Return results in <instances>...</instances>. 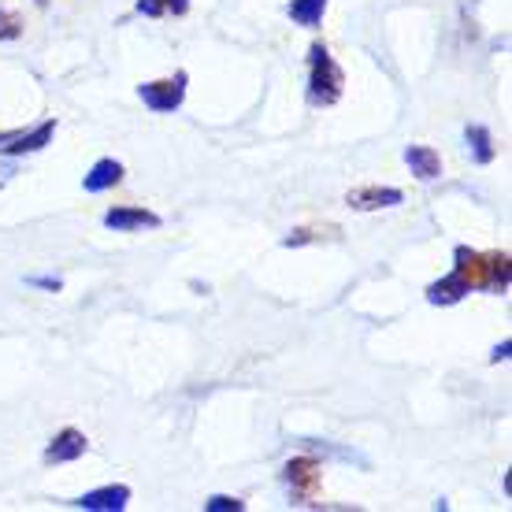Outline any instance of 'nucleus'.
<instances>
[{"mask_svg":"<svg viewBox=\"0 0 512 512\" xmlns=\"http://www.w3.org/2000/svg\"><path fill=\"white\" fill-rule=\"evenodd\" d=\"M512 286V260L505 249H472L457 245L453 249V271L427 286V301L435 308L461 305L468 294H494L505 297Z\"/></svg>","mask_w":512,"mask_h":512,"instance_id":"1","label":"nucleus"},{"mask_svg":"<svg viewBox=\"0 0 512 512\" xmlns=\"http://www.w3.org/2000/svg\"><path fill=\"white\" fill-rule=\"evenodd\" d=\"M346 93V71L338 67V60L331 56V49L323 41H312L308 45V86H305V101L312 108H331V104L342 101Z\"/></svg>","mask_w":512,"mask_h":512,"instance_id":"2","label":"nucleus"},{"mask_svg":"<svg viewBox=\"0 0 512 512\" xmlns=\"http://www.w3.org/2000/svg\"><path fill=\"white\" fill-rule=\"evenodd\" d=\"M279 479H282V487H286L290 505H297V509L316 505V498H320V490H323V461L312 457V453L290 457V461L282 464Z\"/></svg>","mask_w":512,"mask_h":512,"instance_id":"3","label":"nucleus"},{"mask_svg":"<svg viewBox=\"0 0 512 512\" xmlns=\"http://www.w3.org/2000/svg\"><path fill=\"white\" fill-rule=\"evenodd\" d=\"M186 90H190V75L179 67L175 75L156 78V82H141L138 97L145 101V108H149V112H156V116H167V112H179L182 104H186Z\"/></svg>","mask_w":512,"mask_h":512,"instance_id":"4","label":"nucleus"},{"mask_svg":"<svg viewBox=\"0 0 512 512\" xmlns=\"http://www.w3.org/2000/svg\"><path fill=\"white\" fill-rule=\"evenodd\" d=\"M164 219L149 212V208L141 205H116L104 212V227L108 231H119V234H134V231H156Z\"/></svg>","mask_w":512,"mask_h":512,"instance_id":"5","label":"nucleus"},{"mask_svg":"<svg viewBox=\"0 0 512 512\" xmlns=\"http://www.w3.org/2000/svg\"><path fill=\"white\" fill-rule=\"evenodd\" d=\"M86 449H90V438L82 435L78 427H64V431H56L49 438V446H45V457L41 461L49 464H71V461H82L86 457Z\"/></svg>","mask_w":512,"mask_h":512,"instance_id":"6","label":"nucleus"},{"mask_svg":"<svg viewBox=\"0 0 512 512\" xmlns=\"http://www.w3.org/2000/svg\"><path fill=\"white\" fill-rule=\"evenodd\" d=\"M405 201V193L397 186H357L346 193V205L353 212H383V208H397Z\"/></svg>","mask_w":512,"mask_h":512,"instance_id":"7","label":"nucleus"},{"mask_svg":"<svg viewBox=\"0 0 512 512\" xmlns=\"http://www.w3.org/2000/svg\"><path fill=\"white\" fill-rule=\"evenodd\" d=\"M71 505L86 512H123L130 505V487L127 483H108V487L86 490V494L75 498Z\"/></svg>","mask_w":512,"mask_h":512,"instance_id":"8","label":"nucleus"},{"mask_svg":"<svg viewBox=\"0 0 512 512\" xmlns=\"http://www.w3.org/2000/svg\"><path fill=\"white\" fill-rule=\"evenodd\" d=\"M52 134H56V116L41 119L38 127L19 130V138H12L8 145H0V156H12V160H19V156L41 153V149L52 141Z\"/></svg>","mask_w":512,"mask_h":512,"instance_id":"9","label":"nucleus"},{"mask_svg":"<svg viewBox=\"0 0 512 512\" xmlns=\"http://www.w3.org/2000/svg\"><path fill=\"white\" fill-rule=\"evenodd\" d=\"M123 175H127V167L119 164V160H112V156H101V160H97V164L82 175V190H86V193L116 190L119 182H123Z\"/></svg>","mask_w":512,"mask_h":512,"instance_id":"10","label":"nucleus"},{"mask_svg":"<svg viewBox=\"0 0 512 512\" xmlns=\"http://www.w3.org/2000/svg\"><path fill=\"white\" fill-rule=\"evenodd\" d=\"M405 164L420 182L442 179V156L435 145H405Z\"/></svg>","mask_w":512,"mask_h":512,"instance_id":"11","label":"nucleus"},{"mask_svg":"<svg viewBox=\"0 0 512 512\" xmlns=\"http://www.w3.org/2000/svg\"><path fill=\"white\" fill-rule=\"evenodd\" d=\"M320 242H342V227L334 223H308V227H297L282 238V249H301V245H320Z\"/></svg>","mask_w":512,"mask_h":512,"instance_id":"12","label":"nucleus"},{"mask_svg":"<svg viewBox=\"0 0 512 512\" xmlns=\"http://www.w3.org/2000/svg\"><path fill=\"white\" fill-rule=\"evenodd\" d=\"M464 141H468V153H472L475 164H494V160H498L494 134H490L483 123H468V127H464Z\"/></svg>","mask_w":512,"mask_h":512,"instance_id":"13","label":"nucleus"},{"mask_svg":"<svg viewBox=\"0 0 512 512\" xmlns=\"http://www.w3.org/2000/svg\"><path fill=\"white\" fill-rule=\"evenodd\" d=\"M327 4L331 0H290L286 4V15L294 19V26H305V30H316L327 15Z\"/></svg>","mask_w":512,"mask_h":512,"instance_id":"14","label":"nucleus"},{"mask_svg":"<svg viewBox=\"0 0 512 512\" xmlns=\"http://www.w3.org/2000/svg\"><path fill=\"white\" fill-rule=\"evenodd\" d=\"M190 12V0H138V15L145 19H175Z\"/></svg>","mask_w":512,"mask_h":512,"instance_id":"15","label":"nucleus"},{"mask_svg":"<svg viewBox=\"0 0 512 512\" xmlns=\"http://www.w3.org/2000/svg\"><path fill=\"white\" fill-rule=\"evenodd\" d=\"M205 512H245V501L231 498V494H212L205 501Z\"/></svg>","mask_w":512,"mask_h":512,"instance_id":"16","label":"nucleus"},{"mask_svg":"<svg viewBox=\"0 0 512 512\" xmlns=\"http://www.w3.org/2000/svg\"><path fill=\"white\" fill-rule=\"evenodd\" d=\"M23 38V19L15 12H0V41H19Z\"/></svg>","mask_w":512,"mask_h":512,"instance_id":"17","label":"nucleus"},{"mask_svg":"<svg viewBox=\"0 0 512 512\" xmlns=\"http://www.w3.org/2000/svg\"><path fill=\"white\" fill-rule=\"evenodd\" d=\"M30 286H38V290H49V294H60V290H64V282L60 279H45V275H30Z\"/></svg>","mask_w":512,"mask_h":512,"instance_id":"18","label":"nucleus"},{"mask_svg":"<svg viewBox=\"0 0 512 512\" xmlns=\"http://www.w3.org/2000/svg\"><path fill=\"white\" fill-rule=\"evenodd\" d=\"M512 357V338H505L501 346H494V353H490V364H498V360H509Z\"/></svg>","mask_w":512,"mask_h":512,"instance_id":"19","label":"nucleus"},{"mask_svg":"<svg viewBox=\"0 0 512 512\" xmlns=\"http://www.w3.org/2000/svg\"><path fill=\"white\" fill-rule=\"evenodd\" d=\"M12 138H19V130H0V145H8Z\"/></svg>","mask_w":512,"mask_h":512,"instance_id":"20","label":"nucleus"},{"mask_svg":"<svg viewBox=\"0 0 512 512\" xmlns=\"http://www.w3.org/2000/svg\"><path fill=\"white\" fill-rule=\"evenodd\" d=\"M34 4H38V8H49V4H52V0H34Z\"/></svg>","mask_w":512,"mask_h":512,"instance_id":"21","label":"nucleus"}]
</instances>
